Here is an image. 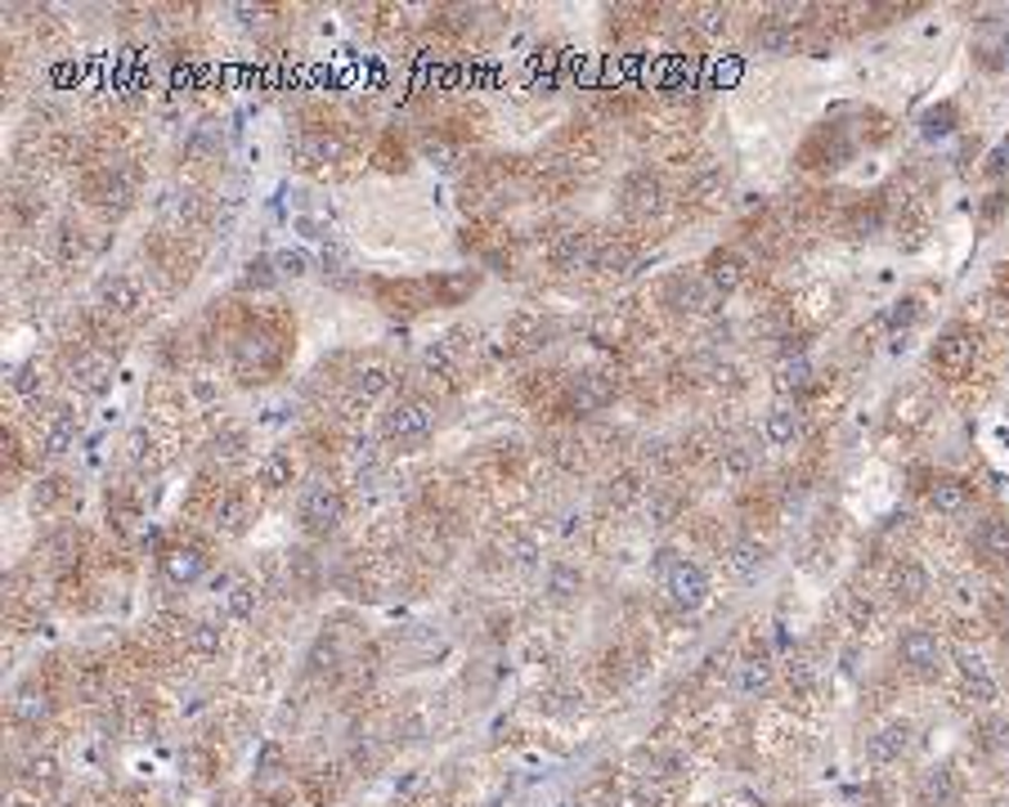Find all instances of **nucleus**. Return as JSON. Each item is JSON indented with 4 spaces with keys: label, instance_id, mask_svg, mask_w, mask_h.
Segmentation results:
<instances>
[{
    "label": "nucleus",
    "instance_id": "1",
    "mask_svg": "<svg viewBox=\"0 0 1009 807\" xmlns=\"http://www.w3.org/2000/svg\"><path fill=\"white\" fill-rule=\"evenodd\" d=\"M853 157H858L853 130H849L844 121H825V126H816V130L799 144L794 167L807 171V176H834V171H844Z\"/></svg>",
    "mask_w": 1009,
    "mask_h": 807
},
{
    "label": "nucleus",
    "instance_id": "2",
    "mask_svg": "<svg viewBox=\"0 0 1009 807\" xmlns=\"http://www.w3.org/2000/svg\"><path fill=\"white\" fill-rule=\"evenodd\" d=\"M982 355V333L973 328V323H947V328L938 333V342L929 346V364L942 382H964L973 373Z\"/></svg>",
    "mask_w": 1009,
    "mask_h": 807
},
{
    "label": "nucleus",
    "instance_id": "3",
    "mask_svg": "<svg viewBox=\"0 0 1009 807\" xmlns=\"http://www.w3.org/2000/svg\"><path fill=\"white\" fill-rule=\"evenodd\" d=\"M659 574H664V592L668 601L678 606L683 614H696L714 601V579L701 561H687V557H673V552H659Z\"/></svg>",
    "mask_w": 1009,
    "mask_h": 807
},
{
    "label": "nucleus",
    "instance_id": "4",
    "mask_svg": "<svg viewBox=\"0 0 1009 807\" xmlns=\"http://www.w3.org/2000/svg\"><path fill=\"white\" fill-rule=\"evenodd\" d=\"M655 301L678 318H709L723 296L705 283V274H668V278H659Z\"/></svg>",
    "mask_w": 1009,
    "mask_h": 807
},
{
    "label": "nucleus",
    "instance_id": "5",
    "mask_svg": "<svg viewBox=\"0 0 1009 807\" xmlns=\"http://www.w3.org/2000/svg\"><path fill=\"white\" fill-rule=\"evenodd\" d=\"M615 395H619V382H615L610 373L584 368V373H575V377L566 382V391H561V400H557L552 413H561V417H588V413L610 409Z\"/></svg>",
    "mask_w": 1009,
    "mask_h": 807
},
{
    "label": "nucleus",
    "instance_id": "6",
    "mask_svg": "<svg viewBox=\"0 0 1009 807\" xmlns=\"http://www.w3.org/2000/svg\"><path fill=\"white\" fill-rule=\"evenodd\" d=\"M898 665L915 682H938L947 669V641L929 628H907L898 637Z\"/></svg>",
    "mask_w": 1009,
    "mask_h": 807
},
{
    "label": "nucleus",
    "instance_id": "7",
    "mask_svg": "<svg viewBox=\"0 0 1009 807\" xmlns=\"http://www.w3.org/2000/svg\"><path fill=\"white\" fill-rule=\"evenodd\" d=\"M283 337L270 333V328H247L238 342H234V373L238 382H265L270 373H278L283 364Z\"/></svg>",
    "mask_w": 1009,
    "mask_h": 807
},
{
    "label": "nucleus",
    "instance_id": "8",
    "mask_svg": "<svg viewBox=\"0 0 1009 807\" xmlns=\"http://www.w3.org/2000/svg\"><path fill=\"white\" fill-rule=\"evenodd\" d=\"M342 521H346V499H342V490H336V484H327V480H314L310 490L301 494V530H305L310 539H327Z\"/></svg>",
    "mask_w": 1009,
    "mask_h": 807
},
{
    "label": "nucleus",
    "instance_id": "9",
    "mask_svg": "<svg viewBox=\"0 0 1009 807\" xmlns=\"http://www.w3.org/2000/svg\"><path fill=\"white\" fill-rule=\"evenodd\" d=\"M619 207H624V216H633V220H650V216H659V211L668 207L664 176H659V171H650V167L628 171V176H624V185H619Z\"/></svg>",
    "mask_w": 1009,
    "mask_h": 807
},
{
    "label": "nucleus",
    "instance_id": "10",
    "mask_svg": "<svg viewBox=\"0 0 1009 807\" xmlns=\"http://www.w3.org/2000/svg\"><path fill=\"white\" fill-rule=\"evenodd\" d=\"M382 426H386V440H395V444H422L435 431V404L422 395H404L391 404Z\"/></svg>",
    "mask_w": 1009,
    "mask_h": 807
},
{
    "label": "nucleus",
    "instance_id": "11",
    "mask_svg": "<svg viewBox=\"0 0 1009 807\" xmlns=\"http://www.w3.org/2000/svg\"><path fill=\"white\" fill-rule=\"evenodd\" d=\"M701 274H705V283L718 292V296H732V292H741L745 283H750V274H754V260L741 252V247H714L709 256H705V265H701Z\"/></svg>",
    "mask_w": 1009,
    "mask_h": 807
},
{
    "label": "nucleus",
    "instance_id": "12",
    "mask_svg": "<svg viewBox=\"0 0 1009 807\" xmlns=\"http://www.w3.org/2000/svg\"><path fill=\"white\" fill-rule=\"evenodd\" d=\"M373 296H378L382 309H391V314H418V309H431V305H435L431 278H378V283H373Z\"/></svg>",
    "mask_w": 1009,
    "mask_h": 807
},
{
    "label": "nucleus",
    "instance_id": "13",
    "mask_svg": "<svg viewBox=\"0 0 1009 807\" xmlns=\"http://www.w3.org/2000/svg\"><path fill=\"white\" fill-rule=\"evenodd\" d=\"M956 673H960V696H964V705H973V709H996L1000 687H996V678L987 673V665H982L978 651H960V656H956Z\"/></svg>",
    "mask_w": 1009,
    "mask_h": 807
},
{
    "label": "nucleus",
    "instance_id": "14",
    "mask_svg": "<svg viewBox=\"0 0 1009 807\" xmlns=\"http://www.w3.org/2000/svg\"><path fill=\"white\" fill-rule=\"evenodd\" d=\"M969 59L982 72H1005L1009 68V19H982L978 37L969 41Z\"/></svg>",
    "mask_w": 1009,
    "mask_h": 807
},
{
    "label": "nucleus",
    "instance_id": "15",
    "mask_svg": "<svg viewBox=\"0 0 1009 807\" xmlns=\"http://www.w3.org/2000/svg\"><path fill=\"white\" fill-rule=\"evenodd\" d=\"M884 225H889V203H884V194H862V198H853V203L844 207V220H839L844 238H853V243L875 238Z\"/></svg>",
    "mask_w": 1009,
    "mask_h": 807
},
{
    "label": "nucleus",
    "instance_id": "16",
    "mask_svg": "<svg viewBox=\"0 0 1009 807\" xmlns=\"http://www.w3.org/2000/svg\"><path fill=\"white\" fill-rule=\"evenodd\" d=\"M772 565V548L763 543V539H732L727 548H723V570L736 579V583H754L763 570Z\"/></svg>",
    "mask_w": 1009,
    "mask_h": 807
},
{
    "label": "nucleus",
    "instance_id": "17",
    "mask_svg": "<svg viewBox=\"0 0 1009 807\" xmlns=\"http://www.w3.org/2000/svg\"><path fill=\"white\" fill-rule=\"evenodd\" d=\"M929 592H933V579H929V570L920 561H911V557L893 561V570H889V597H893V606H902V610L924 606Z\"/></svg>",
    "mask_w": 1009,
    "mask_h": 807
},
{
    "label": "nucleus",
    "instance_id": "18",
    "mask_svg": "<svg viewBox=\"0 0 1009 807\" xmlns=\"http://www.w3.org/2000/svg\"><path fill=\"white\" fill-rule=\"evenodd\" d=\"M915 798H920V807H956L964 798V780L951 762L924 767L920 780H915Z\"/></svg>",
    "mask_w": 1009,
    "mask_h": 807
},
{
    "label": "nucleus",
    "instance_id": "19",
    "mask_svg": "<svg viewBox=\"0 0 1009 807\" xmlns=\"http://www.w3.org/2000/svg\"><path fill=\"white\" fill-rule=\"evenodd\" d=\"M915 749V727L907 722V718H898V722H884L871 740H866V758L875 762V767H898L907 754Z\"/></svg>",
    "mask_w": 1009,
    "mask_h": 807
},
{
    "label": "nucleus",
    "instance_id": "20",
    "mask_svg": "<svg viewBox=\"0 0 1009 807\" xmlns=\"http://www.w3.org/2000/svg\"><path fill=\"white\" fill-rule=\"evenodd\" d=\"M924 503H929V512H938V516H964V512L978 503V490H973V480H964V475H938V480L929 484Z\"/></svg>",
    "mask_w": 1009,
    "mask_h": 807
},
{
    "label": "nucleus",
    "instance_id": "21",
    "mask_svg": "<svg viewBox=\"0 0 1009 807\" xmlns=\"http://www.w3.org/2000/svg\"><path fill=\"white\" fill-rule=\"evenodd\" d=\"M548 260H552V269H561V274L592 269V265H597V234H579V229L557 234V238L548 243Z\"/></svg>",
    "mask_w": 1009,
    "mask_h": 807
},
{
    "label": "nucleus",
    "instance_id": "22",
    "mask_svg": "<svg viewBox=\"0 0 1009 807\" xmlns=\"http://www.w3.org/2000/svg\"><path fill=\"white\" fill-rule=\"evenodd\" d=\"M973 552H978L982 565L1009 570V516H1005V512H991V516L978 521V530H973Z\"/></svg>",
    "mask_w": 1009,
    "mask_h": 807
},
{
    "label": "nucleus",
    "instance_id": "23",
    "mask_svg": "<svg viewBox=\"0 0 1009 807\" xmlns=\"http://www.w3.org/2000/svg\"><path fill=\"white\" fill-rule=\"evenodd\" d=\"M130 198H135V185H130V176L117 171V167H104L99 176L86 180V203H95V207H104V211H126Z\"/></svg>",
    "mask_w": 1009,
    "mask_h": 807
},
{
    "label": "nucleus",
    "instance_id": "24",
    "mask_svg": "<svg viewBox=\"0 0 1009 807\" xmlns=\"http://www.w3.org/2000/svg\"><path fill=\"white\" fill-rule=\"evenodd\" d=\"M157 561H161V574H166V579H172V583H185V588L198 583V579L207 574V565H212L207 552H203L198 543H172V548H161Z\"/></svg>",
    "mask_w": 1009,
    "mask_h": 807
},
{
    "label": "nucleus",
    "instance_id": "25",
    "mask_svg": "<svg viewBox=\"0 0 1009 807\" xmlns=\"http://www.w3.org/2000/svg\"><path fill=\"white\" fill-rule=\"evenodd\" d=\"M772 386H776V395H785V400L812 395V391H816V368H812V360H807V355H781V360H776V373H772Z\"/></svg>",
    "mask_w": 1009,
    "mask_h": 807
},
{
    "label": "nucleus",
    "instance_id": "26",
    "mask_svg": "<svg viewBox=\"0 0 1009 807\" xmlns=\"http://www.w3.org/2000/svg\"><path fill=\"white\" fill-rule=\"evenodd\" d=\"M750 41H754L758 55H794V50H799V28H794L785 14H763V19L754 23Z\"/></svg>",
    "mask_w": 1009,
    "mask_h": 807
},
{
    "label": "nucleus",
    "instance_id": "27",
    "mask_svg": "<svg viewBox=\"0 0 1009 807\" xmlns=\"http://www.w3.org/2000/svg\"><path fill=\"white\" fill-rule=\"evenodd\" d=\"M476 292H480V269H444V274H431L435 305H462Z\"/></svg>",
    "mask_w": 1009,
    "mask_h": 807
},
{
    "label": "nucleus",
    "instance_id": "28",
    "mask_svg": "<svg viewBox=\"0 0 1009 807\" xmlns=\"http://www.w3.org/2000/svg\"><path fill=\"white\" fill-rule=\"evenodd\" d=\"M732 682H736V691L741 696H767L772 691V682H776V669L767 665V656H745V660H736L732 665Z\"/></svg>",
    "mask_w": 1009,
    "mask_h": 807
},
{
    "label": "nucleus",
    "instance_id": "29",
    "mask_svg": "<svg viewBox=\"0 0 1009 807\" xmlns=\"http://www.w3.org/2000/svg\"><path fill=\"white\" fill-rule=\"evenodd\" d=\"M920 135L924 139H951L960 126H964V112H960V104L956 99H938V104H929L924 112H920Z\"/></svg>",
    "mask_w": 1009,
    "mask_h": 807
},
{
    "label": "nucleus",
    "instance_id": "30",
    "mask_svg": "<svg viewBox=\"0 0 1009 807\" xmlns=\"http://www.w3.org/2000/svg\"><path fill=\"white\" fill-rule=\"evenodd\" d=\"M99 305H104V314H117V318L135 314V309H139V283L126 278V274L104 278V283H99Z\"/></svg>",
    "mask_w": 1009,
    "mask_h": 807
},
{
    "label": "nucleus",
    "instance_id": "31",
    "mask_svg": "<svg viewBox=\"0 0 1009 807\" xmlns=\"http://www.w3.org/2000/svg\"><path fill=\"white\" fill-rule=\"evenodd\" d=\"M799 431H803V417H799V409H790V404H776V409L763 417V440H767L772 449H790V444L799 440Z\"/></svg>",
    "mask_w": 1009,
    "mask_h": 807
},
{
    "label": "nucleus",
    "instance_id": "32",
    "mask_svg": "<svg viewBox=\"0 0 1009 807\" xmlns=\"http://www.w3.org/2000/svg\"><path fill=\"white\" fill-rule=\"evenodd\" d=\"M973 745L982 758H1009V718L1005 713H987L973 727Z\"/></svg>",
    "mask_w": 1009,
    "mask_h": 807
},
{
    "label": "nucleus",
    "instance_id": "33",
    "mask_svg": "<svg viewBox=\"0 0 1009 807\" xmlns=\"http://www.w3.org/2000/svg\"><path fill=\"white\" fill-rule=\"evenodd\" d=\"M849 130H853L858 148H862V144H866V148H880V144H889V139L898 135L893 117L880 112V108H862V112H858V126H849Z\"/></svg>",
    "mask_w": 1009,
    "mask_h": 807
},
{
    "label": "nucleus",
    "instance_id": "34",
    "mask_svg": "<svg viewBox=\"0 0 1009 807\" xmlns=\"http://www.w3.org/2000/svg\"><path fill=\"white\" fill-rule=\"evenodd\" d=\"M72 440H77V417H72L68 409H55L50 422L41 426V449H46L50 457H59V453L72 449Z\"/></svg>",
    "mask_w": 1009,
    "mask_h": 807
},
{
    "label": "nucleus",
    "instance_id": "35",
    "mask_svg": "<svg viewBox=\"0 0 1009 807\" xmlns=\"http://www.w3.org/2000/svg\"><path fill=\"white\" fill-rule=\"evenodd\" d=\"M920 318H924V301L920 296H898L889 309H884V328L898 337V333H911V328H920Z\"/></svg>",
    "mask_w": 1009,
    "mask_h": 807
},
{
    "label": "nucleus",
    "instance_id": "36",
    "mask_svg": "<svg viewBox=\"0 0 1009 807\" xmlns=\"http://www.w3.org/2000/svg\"><path fill=\"white\" fill-rule=\"evenodd\" d=\"M579 592H584V570H579V565H566V561H557V565L548 570V601L566 606V601H575Z\"/></svg>",
    "mask_w": 1009,
    "mask_h": 807
},
{
    "label": "nucleus",
    "instance_id": "37",
    "mask_svg": "<svg viewBox=\"0 0 1009 807\" xmlns=\"http://www.w3.org/2000/svg\"><path fill=\"white\" fill-rule=\"evenodd\" d=\"M278 265H274V256H252L247 265H243V278H238V287L243 292H270V287H278Z\"/></svg>",
    "mask_w": 1009,
    "mask_h": 807
},
{
    "label": "nucleus",
    "instance_id": "38",
    "mask_svg": "<svg viewBox=\"0 0 1009 807\" xmlns=\"http://www.w3.org/2000/svg\"><path fill=\"white\" fill-rule=\"evenodd\" d=\"M212 521L225 534H243V525H247V499L243 494H221L216 508H212Z\"/></svg>",
    "mask_w": 1009,
    "mask_h": 807
},
{
    "label": "nucleus",
    "instance_id": "39",
    "mask_svg": "<svg viewBox=\"0 0 1009 807\" xmlns=\"http://www.w3.org/2000/svg\"><path fill=\"white\" fill-rule=\"evenodd\" d=\"M292 475H296V462H292L287 449H274V453L261 462V484H265L270 494H274V490H287Z\"/></svg>",
    "mask_w": 1009,
    "mask_h": 807
},
{
    "label": "nucleus",
    "instance_id": "40",
    "mask_svg": "<svg viewBox=\"0 0 1009 807\" xmlns=\"http://www.w3.org/2000/svg\"><path fill=\"white\" fill-rule=\"evenodd\" d=\"M391 391V368L386 364H364L360 373H355V400H364V404H373L378 395H386Z\"/></svg>",
    "mask_w": 1009,
    "mask_h": 807
},
{
    "label": "nucleus",
    "instance_id": "41",
    "mask_svg": "<svg viewBox=\"0 0 1009 807\" xmlns=\"http://www.w3.org/2000/svg\"><path fill=\"white\" fill-rule=\"evenodd\" d=\"M606 499H610L615 508H633V503L646 499V484H641L637 471H619V475H610V484H606Z\"/></svg>",
    "mask_w": 1009,
    "mask_h": 807
},
{
    "label": "nucleus",
    "instance_id": "42",
    "mask_svg": "<svg viewBox=\"0 0 1009 807\" xmlns=\"http://www.w3.org/2000/svg\"><path fill=\"white\" fill-rule=\"evenodd\" d=\"M296 152H301L305 167H327V161L342 157V144H336L332 135H305V139L296 144Z\"/></svg>",
    "mask_w": 1009,
    "mask_h": 807
},
{
    "label": "nucleus",
    "instance_id": "43",
    "mask_svg": "<svg viewBox=\"0 0 1009 807\" xmlns=\"http://www.w3.org/2000/svg\"><path fill=\"white\" fill-rule=\"evenodd\" d=\"M548 457H552L561 471H584V466H588V444H584L579 435H561V440H552Z\"/></svg>",
    "mask_w": 1009,
    "mask_h": 807
},
{
    "label": "nucleus",
    "instance_id": "44",
    "mask_svg": "<svg viewBox=\"0 0 1009 807\" xmlns=\"http://www.w3.org/2000/svg\"><path fill=\"white\" fill-rule=\"evenodd\" d=\"M1005 216H1009V185H996L987 198H978V225L982 229H996Z\"/></svg>",
    "mask_w": 1009,
    "mask_h": 807
},
{
    "label": "nucleus",
    "instance_id": "45",
    "mask_svg": "<svg viewBox=\"0 0 1009 807\" xmlns=\"http://www.w3.org/2000/svg\"><path fill=\"white\" fill-rule=\"evenodd\" d=\"M683 512H687L683 494H668V490H655V494H650V521H655V525L683 521Z\"/></svg>",
    "mask_w": 1009,
    "mask_h": 807
},
{
    "label": "nucleus",
    "instance_id": "46",
    "mask_svg": "<svg viewBox=\"0 0 1009 807\" xmlns=\"http://www.w3.org/2000/svg\"><path fill=\"white\" fill-rule=\"evenodd\" d=\"M844 619H849V628L866 632V628L875 623V601H871L866 592H849V597H844Z\"/></svg>",
    "mask_w": 1009,
    "mask_h": 807
},
{
    "label": "nucleus",
    "instance_id": "47",
    "mask_svg": "<svg viewBox=\"0 0 1009 807\" xmlns=\"http://www.w3.org/2000/svg\"><path fill=\"white\" fill-rule=\"evenodd\" d=\"M221 623H194L189 628V646H194V656H203V660H212V656H221Z\"/></svg>",
    "mask_w": 1009,
    "mask_h": 807
},
{
    "label": "nucleus",
    "instance_id": "48",
    "mask_svg": "<svg viewBox=\"0 0 1009 807\" xmlns=\"http://www.w3.org/2000/svg\"><path fill=\"white\" fill-rule=\"evenodd\" d=\"M14 718H19V722H28V727L46 722V718H50V700H46V696H37V691H23V696L14 700Z\"/></svg>",
    "mask_w": 1009,
    "mask_h": 807
},
{
    "label": "nucleus",
    "instance_id": "49",
    "mask_svg": "<svg viewBox=\"0 0 1009 807\" xmlns=\"http://www.w3.org/2000/svg\"><path fill=\"white\" fill-rule=\"evenodd\" d=\"M68 499H72V490H68L63 475H50V480L37 484V508H41V512H55V508L68 503Z\"/></svg>",
    "mask_w": 1009,
    "mask_h": 807
},
{
    "label": "nucleus",
    "instance_id": "50",
    "mask_svg": "<svg viewBox=\"0 0 1009 807\" xmlns=\"http://www.w3.org/2000/svg\"><path fill=\"white\" fill-rule=\"evenodd\" d=\"M982 176L987 180H996V185H1009V135L982 157Z\"/></svg>",
    "mask_w": 1009,
    "mask_h": 807
},
{
    "label": "nucleus",
    "instance_id": "51",
    "mask_svg": "<svg viewBox=\"0 0 1009 807\" xmlns=\"http://www.w3.org/2000/svg\"><path fill=\"white\" fill-rule=\"evenodd\" d=\"M588 337H592V346H601V351H619V346H624V323L606 314V318H597V323H592V333H588Z\"/></svg>",
    "mask_w": 1009,
    "mask_h": 807
},
{
    "label": "nucleus",
    "instance_id": "52",
    "mask_svg": "<svg viewBox=\"0 0 1009 807\" xmlns=\"http://www.w3.org/2000/svg\"><path fill=\"white\" fill-rule=\"evenodd\" d=\"M274 265H278V274H283V278H301V274L310 269V256H305L301 247H287V252H278V256H274Z\"/></svg>",
    "mask_w": 1009,
    "mask_h": 807
},
{
    "label": "nucleus",
    "instance_id": "53",
    "mask_svg": "<svg viewBox=\"0 0 1009 807\" xmlns=\"http://www.w3.org/2000/svg\"><path fill=\"white\" fill-rule=\"evenodd\" d=\"M23 776H28V785H55V780H59V762H55L50 754H46V758H32Z\"/></svg>",
    "mask_w": 1009,
    "mask_h": 807
},
{
    "label": "nucleus",
    "instance_id": "54",
    "mask_svg": "<svg viewBox=\"0 0 1009 807\" xmlns=\"http://www.w3.org/2000/svg\"><path fill=\"white\" fill-rule=\"evenodd\" d=\"M252 610H256V588H252V583H238V588L229 592V614H234V619H247Z\"/></svg>",
    "mask_w": 1009,
    "mask_h": 807
},
{
    "label": "nucleus",
    "instance_id": "55",
    "mask_svg": "<svg viewBox=\"0 0 1009 807\" xmlns=\"http://www.w3.org/2000/svg\"><path fill=\"white\" fill-rule=\"evenodd\" d=\"M59 252H63V260H72V256H86V243H81V229H72V225H63V229H59Z\"/></svg>",
    "mask_w": 1009,
    "mask_h": 807
},
{
    "label": "nucleus",
    "instance_id": "56",
    "mask_svg": "<svg viewBox=\"0 0 1009 807\" xmlns=\"http://www.w3.org/2000/svg\"><path fill=\"white\" fill-rule=\"evenodd\" d=\"M633 803H637V807H668V794H664L659 785H650V789H637Z\"/></svg>",
    "mask_w": 1009,
    "mask_h": 807
},
{
    "label": "nucleus",
    "instance_id": "57",
    "mask_svg": "<svg viewBox=\"0 0 1009 807\" xmlns=\"http://www.w3.org/2000/svg\"><path fill=\"white\" fill-rule=\"evenodd\" d=\"M701 14H705V19L696 23L701 32H723V28H727V10H701Z\"/></svg>",
    "mask_w": 1009,
    "mask_h": 807
},
{
    "label": "nucleus",
    "instance_id": "58",
    "mask_svg": "<svg viewBox=\"0 0 1009 807\" xmlns=\"http://www.w3.org/2000/svg\"><path fill=\"white\" fill-rule=\"evenodd\" d=\"M0 457H6V466H10V471H19V462H23V457H19V440H14V435H6V453H0Z\"/></svg>",
    "mask_w": 1009,
    "mask_h": 807
},
{
    "label": "nucleus",
    "instance_id": "59",
    "mask_svg": "<svg viewBox=\"0 0 1009 807\" xmlns=\"http://www.w3.org/2000/svg\"><path fill=\"white\" fill-rule=\"evenodd\" d=\"M969 157H978V139H964V144H960V157H956L960 171H969Z\"/></svg>",
    "mask_w": 1009,
    "mask_h": 807
},
{
    "label": "nucleus",
    "instance_id": "60",
    "mask_svg": "<svg viewBox=\"0 0 1009 807\" xmlns=\"http://www.w3.org/2000/svg\"><path fill=\"white\" fill-rule=\"evenodd\" d=\"M32 386H37V382H32V368H19V373H14V391H19V395H28Z\"/></svg>",
    "mask_w": 1009,
    "mask_h": 807
}]
</instances>
